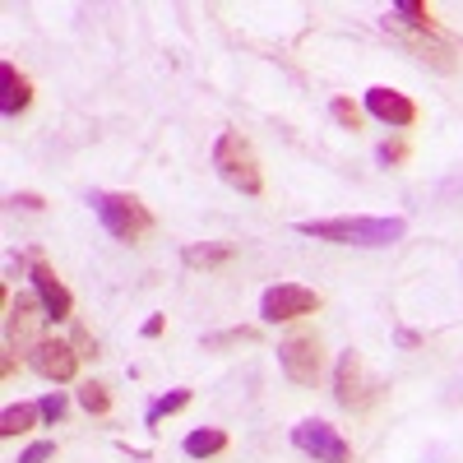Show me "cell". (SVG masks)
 <instances>
[{
    "instance_id": "cell-1",
    "label": "cell",
    "mask_w": 463,
    "mask_h": 463,
    "mask_svg": "<svg viewBox=\"0 0 463 463\" xmlns=\"http://www.w3.org/2000/svg\"><path fill=\"white\" fill-rule=\"evenodd\" d=\"M301 237H316V241H329V246H362V250H384L403 241L408 222L403 218H306L297 222Z\"/></svg>"
},
{
    "instance_id": "cell-10",
    "label": "cell",
    "mask_w": 463,
    "mask_h": 463,
    "mask_svg": "<svg viewBox=\"0 0 463 463\" xmlns=\"http://www.w3.org/2000/svg\"><path fill=\"white\" fill-rule=\"evenodd\" d=\"M28 366L52 384H70L80 375V353H74V343H65V338H43L28 353Z\"/></svg>"
},
{
    "instance_id": "cell-4",
    "label": "cell",
    "mask_w": 463,
    "mask_h": 463,
    "mask_svg": "<svg viewBox=\"0 0 463 463\" xmlns=\"http://www.w3.org/2000/svg\"><path fill=\"white\" fill-rule=\"evenodd\" d=\"M380 394H384V380L371 375L366 357L353 353V347L338 353V366H334V403L343 412H371L380 403Z\"/></svg>"
},
{
    "instance_id": "cell-11",
    "label": "cell",
    "mask_w": 463,
    "mask_h": 463,
    "mask_svg": "<svg viewBox=\"0 0 463 463\" xmlns=\"http://www.w3.org/2000/svg\"><path fill=\"white\" fill-rule=\"evenodd\" d=\"M37 311H43V301H37L33 288L10 301V325H5V347H10V353H24V347L33 353V347L43 343V338H37V320H47V316H37Z\"/></svg>"
},
{
    "instance_id": "cell-27",
    "label": "cell",
    "mask_w": 463,
    "mask_h": 463,
    "mask_svg": "<svg viewBox=\"0 0 463 463\" xmlns=\"http://www.w3.org/2000/svg\"><path fill=\"white\" fill-rule=\"evenodd\" d=\"M163 329H167V320H163V316H148V320H144V338H158Z\"/></svg>"
},
{
    "instance_id": "cell-2",
    "label": "cell",
    "mask_w": 463,
    "mask_h": 463,
    "mask_svg": "<svg viewBox=\"0 0 463 463\" xmlns=\"http://www.w3.org/2000/svg\"><path fill=\"white\" fill-rule=\"evenodd\" d=\"M98 222L111 232L116 241H126V246H139L148 232H153V213L139 195H130V190H93L89 195Z\"/></svg>"
},
{
    "instance_id": "cell-19",
    "label": "cell",
    "mask_w": 463,
    "mask_h": 463,
    "mask_svg": "<svg viewBox=\"0 0 463 463\" xmlns=\"http://www.w3.org/2000/svg\"><path fill=\"white\" fill-rule=\"evenodd\" d=\"M260 325H237L222 334H204V353H222V347H241V343H260Z\"/></svg>"
},
{
    "instance_id": "cell-5",
    "label": "cell",
    "mask_w": 463,
    "mask_h": 463,
    "mask_svg": "<svg viewBox=\"0 0 463 463\" xmlns=\"http://www.w3.org/2000/svg\"><path fill=\"white\" fill-rule=\"evenodd\" d=\"M320 306H325V297L316 288L274 283V288H264V297H260V320L264 325H288V320H301V316H316Z\"/></svg>"
},
{
    "instance_id": "cell-14",
    "label": "cell",
    "mask_w": 463,
    "mask_h": 463,
    "mask_svg": "<svg viewBox=\"0 0 463 463\" xmlns=\"http://www.w3.org/2000/svg\"><path fill=\"white\" fill-rule=\"evenodd\" d=\"M232 260H237V246H232V241H195V246L181 250V264L185 269H204V274H209V269L232 264Z\"/></svg>"
},
{
    "instance_id": "cell-9",
    "label": "cell",
    "mask_w": 463,
    "mask_h": 463,
    "mask_svg": "<svg viewBox=\"0 0 463 463\" xmlns=\"http://www.w3.org/2000/svg\"><path fill=\"white\" fill-rule=\"evenodd\" d=\"M380 28L390 33V37H399V43H403L421 65H431V70H454V47L445 43L440 33H408L403 24H394V14H384Z\"/></svg>"
},
{
    "instance_id": "cell-22",
    "label": "cell",
    "mask_w": 463,
    "mask_h": 463,
    "mask_svg": "<svg viewBox=\"0 0 463 463\" xmlns=\"http://www.w3.org/2000/svg\"><path fill=\"white\" fill-rule=\"evenodd\" d=\"M375 163H380V167H403V163H408V139H384V144L375 148Z\"/></svg>"
},
{
    "instance_id": "cell-6",
    "label": "cell",
    "mask_w": 463,
    "mask_h": 463,
    "mask_svg": "<svg viewBox=\"0 0 463 463\" xmlns=\"http://www.w3.org/2000/svg\"><path fill=\"white\" fill-rule=\"evenodd\" d=\"M292 445L301 454H311L316 463H353V445L338 436V427H329V421H320V417L297 421V427H292Z\"/></svg>"
},
{
    "instance_id": "cell-3",
    "label": "cell",
    "mask_w": 463,
    "mask_h": 463,
    "mask_svg": "<svg viewBox=\"0 0 463 463\" xmlns=\"http://www.w3.org/2000/svg\"><path fill=\"white\" fill-rule=\"evenodd\" d=\"M213 167H218V176L232 190H241V195H264V172H260V158H255V144L241 130H222L218 135Z\"/></svg>"
},
{
    "instance_id": "cell-28",
    "label": "cell",
    "mask_w": 463,
    "mask_h": 463,
    "mask_svg": "<svg viewBox=\"0 0 463 463\" xmlns=\"http://www.w3.org/2000/svg\"><path fill=\"white\" fill-rule=\"evenodd\" d=\"M0 375H14V353L5 347V357H0Z\"/></svg>"
},
{
    "instance_id": "cell-15",
    "label": "cell",
    "mask_w": 463,
    "mask_h": 463,
    "mask_svg": "<svg viewBox=\"0 0 463 463\" xmlns=\"http://www.w3.org/2000/svg\"><path fill=\"white\" fill-rule=\"evenodd\" d=\"M37 421H43V408L37 403H14V408H5L0 412V436L5 440H14V436H28Z\"/></svg>"
},
{
    "instance_id": "cell-20",
    "label": "cell",
    "mask_w": 463,
    "mask_h": 463,
    "mask_svg": "<svg viewBox=\"0 0 463 463\" xmlns=\"http://www.w3.org/2000/svg\"><path fill=\"white\" fill-rule=\"evenodd\" d=\"M80 408H84V412H98V417H102V412L111 408V390H107L102 380H84V384H80Z\"/></svg>"
},
{
    "instance_id": "cell-17",
    "label": "cell",
    "mask_w": 463,
    "mask_h": 463,
    "mask_svg": "<svg viewBox=\"0 0 463 463\" xmlns=\"http://www.w3.org/2000/svg\"><path fill=\"white\" fill-rule=\"evenodd\" d=\"M394 24H403L408 33H440L427 0H399V5H394Z\"/></svg>"
},
{
    "instance_id": "cell-21",
    "label": "cell",
    "mask_w": 463,
    "mask_h": 463,
    "mask_svg": "<svg viewBox=\"0 0 463 463\" xmlns=\"http://www.w3.org/2000/svg\"><path fill=\"white\" fill-rule=\"evenodd\" d=\"M329 116H334L343 130H362V107H357L353 98H334V102H329Z\"/></svg>"
},
{
    "instance_id": "cell-23",
    "label": "cell",
    "mask_w": 463,
    "mask_h": 463,
    "mask_svg": "<svg viewBox=\"0 0 463 463\" xmlns=\"http://www.w3.org/2000/svg\"><path fill=\"white\" fill-rule=\"evenodd\" d=\"M37 408H43V421H47V427H56V421L65 417V408H70V403H65V394H61V390H52V394H43V403H37Z\"/></svg>"
},
{
    "instance_id": "cell-25",
    "label": "cell",
    "mask_w": 463,
    "mask_h": 463,
    "mask_svg": "<svg viewBox=\"0 0 463 463\" xmlns=\"http://www.w3.org/2000/svg\"><path fill=\"white\" fill-rule=\"evenodd\" d=\"M10 209H28V213H43V209H47V200L37 195V190H14V195H10Z\"/></svg>"
},
{
    "instance_id": "cell-16",
    "label": "cell",
    "mask_w": 463,
    "mask_h": 463,
    "mask_svg": "<svg viewBox=\"0 0 463 463\" xmlns=\"http://www.w3.org/2000/svg\"><path fill=\"white\" fill-rule=\"evenodd\" d=\"M181 449H185L190 458H213V454L227 449V431H222V427H200V431H190V436L181 440Z\"/></svg>"
},
{
    "instance_id": "cell-8",
    "label": "cell",
    "mask_w": 463,
    "mask_h": 463,
    "mask_svg": "<svg viewBox=\"0 0 463 463\" xmlns=\"http://www.w3.org/2000/svg\"><path fill=\"white\" fill-rule=\"evenodd\" d=\"M28 283H33L37 301H43V316H47L52 325H61V320L74 316V297H70V288L56 279V269H52L43 255H33V260H28Z\"/></svg>"
},
{
    "instance_id": "cell-18",
    "label": "cell",
    "mask_w": 463,
    "mask_h": 463,
    "mask_svg": "<svg viewBox=\"0 0 463 463\" xmlns=\"http://www.w3.org/2000/svg\"><path fill=\"white\" fill-rule=\"evenodd\" d=\"M181 408H190V390H172V394H163V399H153V403L144 408V427H158V421L176 417Z\"/></svg>"
},
{
    "instance_id": "cell-24",
    "label": "cell",
    "mask_w": 463,
    "mask_h": 463,
    "mask_svg": "<svg viewBox=\"0 0 463 463\" xmlns=\"http://www.w3.org/2000/svg\"><path fill=\"white\" fill-rule=\"evenodd\" d=\"M56 458V440H33L24 454H19V463H52Z\"/></svg>"
},
{
    "instance_id": "cell-12",
    "label": "cell",
    "mask_w": 463,
    "mask_h": 463,
    "mask_svg": "<svg viewBox=\"0 0 463 463\" xmlns=\"http://www.w3.org/2000/svg\"><path fill=\"white\" fill-rule=\"evenodd\" d=\"M366 111L375 116L380 126H390V130H408V126L417 121V102H412L408 93L390 89V84L366 89Z\"/></svg>"
},
{
    "instance_id": "cell-7",
    "label": "cell",
    "mask_w": 463,
    "mask_h": 463,
    "mask_svg": "<svg viewBox=\"0 0 463 463\" xmlns=\"http://www.w3.org/2000/svg\"><path fill=\"white\" fill-rule=\"evenodd\" d=\"M279 366L292 384H316L325 375V347L316 334H292L279 343Z\"/></svg>"
},
{
    "instance_id": "cell-26",
    "label": "cell",
    "mask_w": 463,
    "mask_h": 463,
    "mask_svg": "<svg viewBox=\"0 0 463 463\" xmlns=\"http://www.w3.org/2000/svg\"><path fill=\"white\" fill-rule=\"evenodd\" d=\"M70 343H74V353H80V357H98V343L89 338V329H74Z\"/></svg>"
},
{
    "instance_id": "cell-13",
    "label": "cell",
    "mask_w": 463,
    "mask_h": 463,
    "mask_svg": "<svg viewBox=\"0 0 463 463\" xmlns=\"http://www.w3.org/2000/svg\"><path fill=\"white\" fill-rule=\"evenodd\" d=\"M28 107H33V80L14 61H5L0 65V116L14 121V116H24Z\"/></svg>"
}]
</instances>
